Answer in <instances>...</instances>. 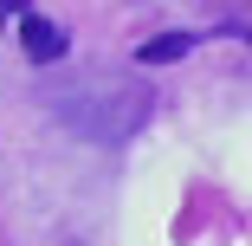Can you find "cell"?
I'll return each instance as SVG.
<instances>
[{"label": "cell", "instance_id": "obj_1", "mask_svg": "<svg viewBox=\"0 0 252 246\" xmlns=\"http://www.w3.org/2000/svg\"><path fill=\"white\" fill-rule=\"evenodd\" d=\"M52 117L78 142L117 149V142H129L149 117H156V91H149L136 71H84L65 91H52Z\"/></svg>", "mask_w": 252, "mask_h": 246}, {"label": "cell", "instance_id": "obj_2", "mask_svg": "<svg viewBox=\"0 0 252 246\" xmlns=\"http://www.w3.org/2000/svg\"><path fill=\"white\" fill-rule=\"evenodd\" d=\"M20 45H26L32 65H52V59H65V26L39 20V13H20Z\"/></svg>", "mask_w": 252, "mask_h": 246}, {"label": "cell", "instance_id": "obj_3", "mask_svg": "<svg viewBox=\"0 0 252 246\" xmlns=\"http://www.w3.org/2000/svg\"><path fill=\"white\" fill-rule=\"evenodd\" d=\"M188 52H194V33H156V39L136 45V65H175Z\"/></svg>", "mask_w": 252, "mask_h": 246}]
</instances>
